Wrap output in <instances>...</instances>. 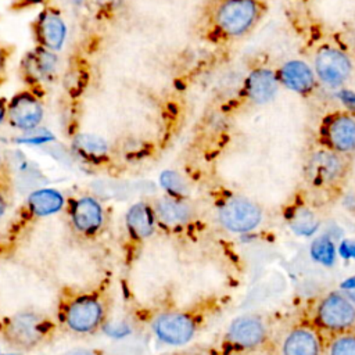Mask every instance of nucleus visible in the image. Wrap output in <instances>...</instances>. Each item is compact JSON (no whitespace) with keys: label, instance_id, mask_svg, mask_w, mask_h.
I'll return each instance as SVG.
<instances>
[{"label":"nucleus","instance_id":"obj_1","mask_svg":"<svg viewBox=\"0 0 355 355\" xmlns=\"http://www.w3.org/2000/svg\"><path fill=\"white\" fill-rule=\"evenodd\" d=\"M265 10L262 0H209L201 14V29L212 39H239L258 25Z\"/></svg>","mask_w":355,"mask_h":355},{"label":"nucleus","instance_id":"obj_2","mask_svg":"<svg viewBox=\"0 0 355 355\" xmlns=\"http://www.w3.org/2000/svg\"><path fill=\"white\" fill-rule=\"evenodd\" d=\"M349 157L326 147L315 150L306 159L305 178L318 189H336L349 175Z\"/></svg>","mask_w":355,"mask_h":355},{"label":"nucleus","instance_id":"obj_3","mask_svg":"<svg viewBox=\"0 0 355 355\" xmlns=\"http://www.w3.org/2000/svg\"><path fill=\"white\" fill-rule=\"evenodd\" d=\"M50 329L51 323L42 315L25 311L4 320L3 337L15 348L29 349L39 345L50 333Z\"/></svg>","mask_w":355,"mask_h":355},{"label":"nucleus","instance_id":"obj_4","mask_svg":"<svg viewBox=\"0 0 355 355\" xmlns=\"http://www.w3.org/2000/svg\"><path fill=\"white\" fill-rule=\"evenodd\" d=\"M58 72L57 53L35 46L26 51L19 64V76L31 90L39 94V89L54 82Z\"/></svg>","mask_w":355,"mask_h":355},{"label":"nucleus","instance_id":"obj_5","mask_svg":"<svg viewBox=\"0 0 355 355\" xmlns=\"http://www.w3.org/2000/svg\"><path fill=\"white\" fill-rule=\"evenodd\" d=\"M218 219L225 229L234 233H245L261 223L262 211L245 197L230 196L218 207Z\"/></svg>","mask_w":355,"mask_h":355},{"label":"nucleus","instance_id":"obj_6","mask_svg":"<svg viewBox=\"0 0 355 355\" xmlns=\"http://www.w3.org/2000/svg\"><path fill=\"white\" fill-rule=\"evenodd\" d=\"M104 311L101 301L92 295H76L62 309L64 323L76 333H90L103 322Z\"/></svg>","mask_w":355,"mask_h":355},{"label":"nucleus","instance_id":"obj_7","mask_svg":"<svg viewBox=\"0 0 355 355\" xmlns=\"http://www.w3.org/2000/svg\"><path fill=\"white\" fill-rule=\"evenodd\" d=\"M36 46L50 51H60L65 43L67 25L58 8L53 6L43 7L31 25Z\"/></svg>","mask_w":355,"mask_h":355},{"label":"nucleus","instance_id":"obj_8","mask_svg":"<svg viewBox=\"0 0 355 355\" xmlns=\"http://www.w3.org/2000/svg\"><path fill=\"white\" fill-rule=\"evenodd\" d=\"M320 137L326 148L348 155L355 151V118L348 112H334L324 118Z\"/></svg>","mask_w":355,"mask_h":355},{"label":"nucleus","instance_id":"obj_9","mask_svg":"<svg viewBox=\"0 0 355 355\" xmlns=\"http://www.w3.org/2000/svg\"><path fill=\"white\" fill-rule=\"evenodd\" d=\"M44 111L37 93L31 89L15 93L7 104V121L19 130L31 132L42 123Z\"/></svg>","mask_w":355,"mask_h":355},{"label":"nucleus","instance_id":"obj_10","mask_svg":"<svg viewBox=\"0 0 355 355\" xmlns=\"http://www.w3.org/2000/svg\"><path fill=\"white\" fill-rule=\"evenodd\" d=\"M315 73L329 86H340L352 73L349 57L336 47H322L315 55Z\"/></svg>","mask_w":355,"mask_h":355},{"label":"nucleus","instance_id":"obj_11","mask_svg":"<svg viewBox=\"0 0 355 355\" xmlns=\"http://www.w3.org/2000/svg\"><path fill=\"white\" fill-rule=\"evenodd\" d=\"M157 337L171 345H183L196 334V320L186 312H165L153 322Z\"/></svg>","mask_w":355,"mask_h":355},{"label":"nucleus","instance_id":"obj_12","mask_svg":"<svg viewBox=\"0 0 355 355\" xmlns=\"http://www.w3.org/2000/svg\"><path fill=\"white\" fill-rule=\"evenodd\" d=\"M68 214L72 227L83 236L96 234L104 222L103 207L92 196L72 198L68 205Z\"/></svg>","mask_w":355,"mask_h":355},{"label":"nucleus","instance_id":"obj_13","mask_svg":"<svg viewBox=\"0 0 355 355\" xmlns=\"http://www.w3.org/2000/svg\"><path fill=\"white\" fill-rule=\"evenodd\" d=\"M318 320L330 330L348 329L355 323V305L341 294H330L318 308Z\"/></svg>","mask_w":355,"mask_h":355},{"label":"nucleus","instance_id":"obj_14","mask_svg":"<svg viewBox=\"0 0 355 355\" xmlns=\"http://www.w3.org/2000/svg\"><path fill=\"white\" fill-rule=\"evenodd\" d=\"M153 208L157 222L169 229L183 227L194 216V209L190 202H187L184 198L172 197L168 194L157 198Z\"/></svg>","mask_w":355,"mask_h":355},{"label":"nucleus","instance_id":"obj_15","mask_svg":"<svg viewBox=\"0 0 355 355\" xmlns=\"http://www.w3.org/2000/svg\"><path fill=\"white\" fill-rule=\"evenodd\" d=\"M266 330L263 322L251 315L234 319L227 330V341L240 348H252L259 345L265 338Z\"/></svg>","mask_w":355,"mask_h":355},{"label":"nucleus","instance_id":"obj_16","mask_svg":"<svg viewBox=\"0 0 355 355\" xmlns=\"http://www.w3.org/2000/svg\"><path fill=\"white\" fill-rule=\"evenodd\" d=\"M279 83V78L273 71L257 68L247 76L244 92L254 104H265L276 96Z\"/></svg>","mask_w":355,"mask_h":355},{"label":"nucleus","instance_id":"obj_17","mask_svg":"<svg viewBox=\"0 0 355 355\" xmlns=\"http://www.w3.org/2000/svg\"><path fill=\"white\" fill-rule=\"evenodd\" d=\"M71 148L86 164L104 165L110 161V147L107 141L93 133H78L73 136Z\"/></svg>","mask_w":355,"mask_h":355},{"label":"nucleus","instance_id":"obj_18","mask_svg":"<svg viewBox=\"0 0 355 355\" xmlns=\"http://www.w3.org/2000/svg\"><path fill=\"white\" fill-rule=\"evenodd\" d=\"M279 82L298 94H306L315 87V72L301 60L287 61L277 73Z\"/></svg>","mask_w":355,"mask_h":355},{"label":"nucleus","instance_id":"obj_19","mask_svg":"<svg viewBox=\"0 0 355 355\" xmlns=\"http://www.w3.org/2000/svg\"><path fill=\"white\" fill-rule=\"evenodd\" d=\"M125 222L130 237L135 240H144L150 237L157 222L153 205L143 201L133 204L126 212Z\"/></svg>","mask_w":355,"mask_h":355},{"label":"nucleus","instance_id":"obj_20","mask_svg":"<svg viewBox=\"0 0 355 355\" xmlns=\"http://www.w3.org/2000/svg\"><path fill=\"white\" fill-rule=\"evenodd\" d=\"M64 207V197L54 189H36L25 202L26 214L35 218H43L57 214Z\"/></svg>","mask_w":355,"mask_h":355},{"label":"nucleus","instance_id":"obj_21","mask_svg":"<svg viewBox=\"0 0 355 355\" xmlns=\"http://www.w3.org/2000/svg\"><path fill=\"white\" fill-rule=\"evenodd\" d=\"M283 355H319V341L312 330L295 329L283 344Z\"/></svg>","mask_w":355,"mask_h":355},{"label":"nucleus","instance_id":"obj_22","mask_svg":"<svg viewBox=\"0 0 355 355\" xmlns=\"http://www.w3.org/2000/svg\"><path fill=\"white\" fill-rule=\"evenodd\" d=\"M291 229L301 236H311L319 227V219L316 214L304 205L297 207L288 218Z\"/></svg>","mask_w":355,"mask_h":355},{"label":"nucleus","instance_id":"obj_23","mask_svg":"<svg viewBox=\"0 0 355 355\" xmlns=\"http://www.w3.org/2000/svg\"><path fill=\"white\" fill-rule=\"evenodd\" d=\"M159 184L168 193V196L184 198L189 189L187 183L184 182L183 176L179 175L176 171H164L159 175Z\"/></svg>","mask_w":355,"mask_h":355},{"label":"nucleus","instance_id":"obj_24","mask_svg":"<svg viewBox=\"0 0 355 355\" xmlns=\"http://www.w3.org/2000/svg\"><path fill=\"white\" fill-rule=\"evenodd\" d=\"M311 255L315 261L330 266L334 262V244L326 236L319 237L311 245Z\"/></svg>","mask_w":355,"mask_h":355},{"label":"nucleus","instance_id":"obj_25","mask_svg":"<svg viewBox=\"0 0 355 355\" xmlns=\"http://www.w3.org/2000/svg\"><path fill=\"white\" fill-rule=\"evenodd\" d=\"M330 355H355V336L338 337L331 345Z\"/></svg>","mask_w":355,"mask_h":355},{"label":"nucleus","instance_id":"obj_26","mask_svg":"<svg viewBox=\"0 0 355 355\" xmlns=\"http://www.w3.org/2000/svg\"><path fill=\"white\" fill-rule=\"evenodd\" d=\"M10 186H11V172L7 168V164L0 151V189L4 191H8Z\"/></svg>","mask_w":355,"mask_h":355},{"label":"nucleus","instance_id":"obj_27","mask_svg":"<svg viewBox=\"0 0 355 355\" xmlns=\"http://www.w3.org/2000/svg\"><path fill=\"white\" fill-rule=\"evenodd\" d=\"M104 331L110 336H114V337H122V336H126L129 334V327L123 323H107L104 324Z\"/></svg>","mask_w":355,"mask_h":355},{"label":"nucleus","instance_id":"obj_28","mask_svg":"<svg viewBox=\"0 0 355 355\" xmlns=\"http://www.w3.org/2000/svg\"><path fill=\"white\" fill-rule=\"evenodd\" d=\"M343 257H354L355 258V243H343L341 245Z\"/></svg>","mask_w":355,"mask_h":355},{"label":"nucleus","instance_id":"obj_29","mask_svg":"<svg viewBox=\"0 0 355 355\" xmlns=\"http://www.w3.org/2000/svg\"><path fill=\"white\" fill-rule=\"evenodd\" d=\"M8 60V50L0 44V73L4 72V68L7 65Z\"/></svg>","mask_w":355,"mask_h":355},{"label":"nucleus","instance_id":"obj_30","mask_svg":"<svg viewBox=\"0 0 355 355\" xmlns=\"http://www.w3.org/2000/svg\"><path fill=\"white\" fill-rule=\"evenodd\" d=\"M7 104L8 101L6 98H0V123L7 119Z\"/></svg>","mask_w":355,"mask_h":355},{"label":"nucleus","instance_id":"obj_31","mask_svg":"<svg viewBox=\"0 0 355 355\" xmlns=\"http://www.w3.org/2000/svg\"><path fill=\"white\" fill-rule=\"evenodd\" d=\"M343 96V101L345 103V104H348L349 107H355V94L354 93H349V92H344V93H341Z\"/></svg>","mask_w":355,"mask_h":355},{"label":"nucleus","instance_id":"obj_32","mask_svg":"<svg viewBox=\"0 0 355 355\" xmlns=\"http://www.w3.org/2000/svg\"><path fill=\"white\" fill-rule=\"evenodd\" d=\"M6 193L4 190L0 189V218L4 215L6 209H7V198H6Z\"/></svg>","mask_w":355,"mask_h":355},{"label":"nucleus","instance_id":"obj_33","mask_svg":"<svg viewBox=\"0 0 355 355\" xmlns=\"http://www.w3.org/2000/svg\"><path fill=\"white\" fill-rule=\"evenodd\" d=\"M64 355H93V354L89 352V351H85V349H73V351H69Z\"/></svg>","mask_w":355,"mask_h":355},{"label":"nucleus","instance_id":"obj_34","mask_svg":"<svg viewBox=\"0 0 355 355\" xmlns=\"http://www.w3.org/2000/svg\"><path fill=\"white\" fill-rule=\"evenodd\" d=\"M348 298L352 301V304L355 305V287L348 288Z\"/></svg>","mask_w":355,"mask_h":355},{"label":"nucleus","instance_id":"obj_35","mask_svg":"<svg viewBox=\"0 0 355 355\" xmlns=\"http://www.w3.org/2000/svg\"><path fill=\"white\" fill-rule=\"evenodd\" d=\"M3 82H4V72L0 73V86L3 85Z\"/></svg>","mask_w":355,"mask_h":355}]
</instances>
